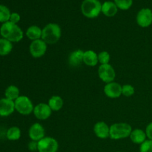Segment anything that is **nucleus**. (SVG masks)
<instances>
[{
  "label": "nucleus",
  "mask_w": 152,
  "mask_h": 152,
  "mask_svg": "<svg viewBox=\"0 0 152 152\" xmlns=\"http://www.w3.org/2000/svg\"><path fill=\"white\" fill-rule=\"evenodd\" d=\"M0 34L2 38L7 39L12 43L19 42L24 37V33L20 27L12 23L10 21L1 25L0 28Z\"/></svg>",
  "instance_id": "f257e3e1"
},
{
  "label": "nucleus",
  "mask_w": 152,
  "mask_h": 152,
  "mask_svg": "<svg viewBox=\"0 0 152 152\" xmlns=\"http://www.w3.org/2000/svg\"><path fill=\"white\" fill-rule=\"evenodd\" d=\"M62 37V29L56 23H48L42 28V39L47 45L56 44Z\"/></svg>",
  "instance_id": "f03ea898"
},
{
  "label": "nucleus",
  "mask_w": 152,
  "mask_h": 152,
  "mask_svg": "<svg viewBox=\"0 0 152 152\" xmlns=\"http://www.w3.org/2000/svg\"><path fill=\"white\" fill-rule=\"evenodd\" d=\"M83 15L88 19H94L102 13V3L99 0H84L81 4Z\"/></svg>",
  "instance_id": "7ed1b4c3"
},
{
  "label": "nucleus",
  "mask_w": 152,
  "mask_h": 152,
  "mask_svg": "<svg viewBox=\"0 0 152 152\" xmlns=\"http://www.w3.org/2000/svg\"><path fill=\"white\" fill-rule=\"evenodd\" d=\"M132 127L127 123H116L110 126V138L114 140L126 139L130 137Z\"/></svg>",
  "instance_id": "20e7f679"
},
{
  "label": "nucleus",
  "mask_w": 152,
  "mask_h": 152,
  "mask_svg": "<svg viewBox=\"0 0 152 152\" xmlns=\"http://www.w3.org/2000/svg\"><path fill=\"white\" fill-rule=\"evenodd\" d=\"M15 110L22 115H29L34 112V105L28 96H20L14 101Z\"/></svg>",
  "instance_id": "39448f33"
},
{
  "label": "nucleus",
  "mask_w": 152,
  "mask_h": 152,
  "mask_svg": "<svg viewBox=\"0 0 152 152\" xmlns=\"http://www.w3.org/2000/svg\"><path fill=\"white\" fill-rule=\"evenodd\" d=\"M59 142L51 137H45L38 142V152H57Z\"/></svg>",
  "instance_id": "423d86ee"
},
{
  "label": "nucleus",
  "mask_w": 152,
  "mask_h": 152,
  "mask_svg": "<svg viewBox=\"0 0 152 152\" xmlns=\"http://www.w3.org/2000/svg\"><path fill=\"white\" fill-rule=\"evenodd\" d=\"M48 45L42 39L31 42L29 46V52L31 56L39 59L44 56L47 52Z\"/></svg>",
  "instance_id": "0eeeda50"
},
{
  "label": "nucleus",
  "mask_w": 152,
  "mask_h": 152,
  "mask_svg": "<svg viewBox=\"0 0 152 152\" xmlns=\"http://www.w3.org/2000/svg\"><path fill=\"white\" fill-rule=\"evenodd\" d=\"M98 76L105 84L112 83L114 81L116 77L115 70L110 64L100 65L98 68Z\"/></svg>",
  "instance_id": "6e6552de"
},
{
  "label": "nucleus",
  "mask_w": 152,
  "mask_h": 152,
  "mask_svg": "<svg viewBox=\"0 0 152 152\" xmlns=\"http://www.w3.org/2000/svg\"><path fill=\"white\" fill-rule=\"evenodd\" d=\"M137 25L141 28H148L152 25V10L148 7L142 8L136 16Z\"/></svg>",
  "instance_id": "1a4fd4ad"
},
{
  "label": "nucleus",
  "mask_w": 152,
  "mask_h": 152,
  "mask_svg": "<svg viewBox=\"0 0 152 152\" xmlns=\"http://www.w3.org/2000/svg\"><path fill=\"white\" fill-rule=\"evenodd\" d=\"M52 112L53 111L50 109L48 104L41 102L34 106L33 114L37 120H46L51 116Z\"/></svg>",
  "instance_id": "9d476101"
},
{
  "label": "nucleus",
  "mask_w": 152,
  "mask_h": 152,
  "mask_svg": "<svg viewBox=\"0 0 152 152\" xmlns=\"http://www.w3.org/2000/svg\"><path fill=\"white\" fill-rule=\"evenodd\" d=\"M104 94L111 99H117L122 95V86L118 83L112 82L105 84L103 88Z\"/></svg>",
  "instance_id": "9b49d317"
},
{
  "label": "nucleus",
  "mask_w": 152,
  "mask_h": 152,
  "mask_svg": "<svg viewBox=\"0 0 152 152\" xmlns=\"http://www.w3.org/2000/svg\"><path fill=\"white\" fill-rule=\"evenodd\" d=\"M28 136L33 141L39 142L45 137V131L42 125L39 123H35L31 126L28 130Z\"/></svg>",
  "instance_id": "f8f14e48"
},
{
  "label": "nucleus",
  "mask_w": 152,
  "mask_h": 152,
  "mask_svg": "<svg viewBox=\"0 0 152 152\" xmlns=\"http://www.w3.org/2000/svg\"><path fill=\"white\" fill-rule=\"evenodd\" d=\"M14 111H16L14 101L5 97L0 99V117H8Z\"/></svg>",
  "instance_id": "ddd939ff"
},
{
  "label": "nucleus",
  "mask_w": 152,
  "mask_h": 152,
  "mask_svg": "<svg viewBox=\"0 0 152 152\" xmlns=\"http://www.w3.org/2000/svg\"><path fill=\"white\" fill-rule=\"evenodd\" d=\"M94 133L99 139H107L110 137V126L103 121L97 122L94 126Z\"/></svg>",
  "instance_id": "4468645a"
},
{
  "label": "nucleus",
  "mask_w": 152,
  "mask_h": 152,
  "mask_svg": "<svg viewBox=\"0 0 152 152\" xmlns=\"http://www.w3.org/2000/svg\"><path fill=\"white\" fill-rule=\"evenodd\" d=\"M83 55H84V51L81 49L74 50L70 53L68 56V64L74 68L80 66L82 62H83Z\"/></svg>",
  "instance_id": "2eb2a0df"
},
{
  "label": "nucleus",
  "mask_w": 152,
  "mask_h": 152,
  "mask_svg": "<svg viewBox=\"0 0 152 152\" xmlns=\"http://www.w3.org/2000/svg\"><path fill=\"white\" fill-rule=\"evenodd\" d=\"M83 63L89 67H94L99 63L98 61V53L92 50H88L84 51L83 55Z\"/></svg>",
  "instance_id": "dca6fc26"
},
{
  "label": "nucleus",
  "mask_w": 152,
  "mask_h": 152,
  "mask_svg": "<svg viewBox=\"0 0 152 152\" xmlns=\"http://www.w3.org/2000/svg\"><path fill=\"white\" fill-rule=\"evenodd\" d=\"M118 11V7L114 1H106L102 4V13L107 17H113Z\"/></svg>",
  "instance_id": "f3484780"
},
{
  "label": "nucleus",
  "mask_w": 152,
  "mask_h": 152,
  "mask_svg": "<svg viewBox=\"0 0 152 152\" xmlns=\"http://www.w3.org/2000/svg\"><path fill=\"white\" fill-rule=\"evenodd\" d=\"M129 137L133 143L137 144V145H141L147 140L145 132L140 129H133Z\"/></svg>",
  "instance_id": "a211bd4d"
},
{
  "label": "nucleus",
  "mask_w": 152,
  "mask_h": 152,
  "mask_svg": "<svg viewBox=\"0 0 152 152\" xmlns=\"http://www.w3.org/2000/svg\"><path fill=\"white\" fill-rule=\"evenodd\" d=\"M42 29L37 25H31L28 28L25 35L31 41L40 39H42Z\"/></svg>",
  "instance_id": "6ab92c4d"
},
{
  "label": "nucleus",
  "mask_w": 152,
  "mask_h": 152,
  "mask_svg": "<svg viewBox=\"0 0 152 152\" xmlns=\"http://www.w3.org/2000/svg\"><path fill=\"white\" fill-rule=\"evenodd\" d=\"M48 104L53 111H59L63 107L64 100L60 96L54 95L48 99Z\"/></svg>",
  "instance_id": "aec40b11"
},
{
  "label": "nucleus",
  "mask_w": 152,
  "mask_h": 152,
  "mask_svg": "<svg viewBox=\"0 0 152 152\" xmlns=\"http://www.w3.org/2000/svg\"><path fill=\"white\" fill-rule=\"evenodd\" d=\"M13 50V43L1 37L0 39V56H7Z\"/></svg>",
  "instance_id": "412c9836"
},
{
  "label": "nucleus",
  "mask_w": 152,
  "mask_h": 152,
  "mask_svg": "<svg viewBox=\"0 0 152 152\" xmlns=\"http://www.w3.org/2000/svg\"><path fill=\"white\" fill-rule=\"evenodd\" d=\"M19 94H20V91H19V88L16 86H13V85L9 86L4 91L5 98L13 101H15L18 97H19L20 96Z\"/></svg>",
  "instance_id": "4be33fe9"
},
{
  "label": "nucleus",
  "mask_w": 152,
  "mask_h": 152,
  "mask_svg": "<svg viewBox=\"0 0 152 152\" xmlns=\"http://www.w3.org/2000/svg\"><path fill=\"white\" fill-rule=\"evenodd\" d=\"M21 130L17 126H12L7 129L6 132V137L8 140L16 141L20 139L21 137Z\"/></svg>",
  "instance_id": "5701e85b"
},
{
  "label": "nucleus",
  "mask_w": 152,
  "mask_h": 152,
  "mask_svg": "<svg viewBox=\"0 0 152 152\" xmlns=\"http://www.w3.org/2000/svg\"><path fill=\"white\" fill-rule=\"evenodd\" d=\"M10 10L7 7L3 4H0V22L4 23V22H8L10 17Z\"/></svg>",
  "instance_id": "b1692460"
},
{
  "label": "nucleus",
  "mask_w": 152,
  "mask_h": 152,
  "mask_svg": "<svg viewBox=\"0 0 152 152\" xmlns=\"http://www.w3.org/2000/svg\"><path fill=\"white\" fill-rule=\"evenodd\" d=\"M114 3L118 9L122 10H127L130 8L133 4V0H114Z\"/></svg>",
  "instance_id": "393cba45"
},
{
  "label": "nucleus",
  "mask_w": 152,
  "mask_h": 152,
  "mask_svg": "<svg viewBox=\"0 0 152 152\" xmlns=\"http://www.w3.org/2000/svg\"><path fill=\"white\" fill-rule=\"evenodd\" d=\"M110 60H111V55L106 50H102L98 53V61L100 65L109 64Z\"/></svg>",
  "instance_id": "a878e982"
},
{
  "label": "nucleus",
  "mask_w": 152,
  "mask_h": 152,
  "mask_svg": "<svg viewBox=\"0 0 152 152\" xmlns=\"http://www.w3.org/2000/svg\"><path fill=\"white\" fill-rule=\"evenodd\" d=\"M135 94V88L130 84H126L122 86V95L127 97L133 96Z\"/></svg>",
  "instance_id": "bb28decb"
},
{
  "label": "nucleus",
  "mask_w": 152,
  "mask_h": 152,
  "mask_svg": "<svg viewBox=\"0 0 152 152\" xmlns=\"http://www.w3.org/2000/svg\"><path fill=\"white\" fill-rule=\"evenodd\" d=\"M140 152H152V140L147 139L140 145Z\"/></svg>",
  "instance_id": "cd10ccee"
},
{
  "label": "nucleus",
  "mask_w": 152,
  "mask_h": 152,
  "mask_svg": "<svg viewBox=\"0 0 152 152\" xmlns=\"http://www.w3.org/2000/svg\"><path fill=\"white\" fill-rule=\"evenodd\" d=\"M20 19H21L20 15H19L18 13L13 12V13H11V14H10V19H9V21H10V22H12V23L17 25V23L20 21Z\"/></svg>",
  "instance_id": "c85d7f7f"
},
{
  "label": "nucleus",
  "mask_w": 152,
  "mask_h": 152,
  "mask_svg": "<svg viewBox=\"0 0 152 152\" xmlns=\"http://www.w3.org/2000/svg\"><path fill=\"white\" fill-rule=\"evenodd\" d=\"M28 148L31 151H38V142L31 140V142L28 144Z\"/></svg>",
  "instance_id": "c756f323"
},
{
  "label": "nucleus",
  "mask_w": 152,
  "mask_h": 152,
  "mask_svg": "<svg viewBox=\"0 0 152 152\" xmlns=\"http://www.w3.org/2000/svg\"><path fill=\"white\" fill-rule=\"evenodd\" d=\"M145 132V134H146L147 138H148V140H152V122H151V123H148V124L147 125Z\"/></svg>",
  "instance_id": "7c9ffc66"
},
{
  "label": "nucleus",
  "mask_w": 152,
  "mask_h": 152,
  "mask_svg": "<svg viewBox=\"0 0 152 152\" xmlns=\"http://www.w3.org/2000/svg\"><path fill=\"white\" fill-rule=\"evenodd\" d=\"M117 152H122V151H117Z\"/></svg>",
  "instance_id": "2f4dec72"
}]
</instances>
